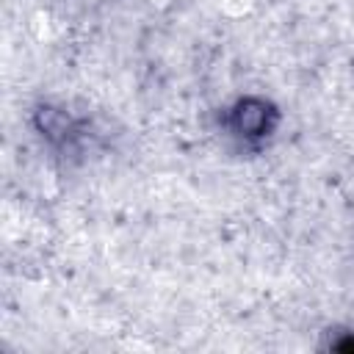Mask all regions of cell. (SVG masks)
I'll list each match as a JSON object with an SVG mask.
<instances>
[{"label": "cell", "instance_id": "obj_1", "mask_svg": "<svg viewBox=\"0 0 354 354\" xmlns=\"http://www.w3.org/2000/svg\"><path fill=\"white\" fill-rule=\"evenodd\" d=\"M268 116H271V108L263 102V100H241L232 111V124L241 136H263L268 130Z\"/></svg>", "mask_w": 354, "mask_h": 354}, {"label": "cell", "instance_id": "obj_2", "mask_svg": "<svg viewBox=\"0 0 354 354\" xmlns=\"http://www.w3.org/2000/svg\"><path fill=\"white\" fill-rule=\"evenodd\" d=\"M36 127H39L47 138L61 141V138H66V136H69V130H72V119H69L64 111L44 105V108H39V111H36Z\"/></svg>", "mask_w": 354, "mask_h": 354}]
</instances>
